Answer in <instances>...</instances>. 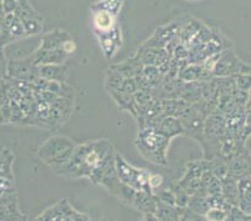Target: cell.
I'll return each mask as SVG.
<instances>
[{
	"label": "cell",
	"instance_id": "1",
	"mask_svg": "<svg viewBox=\"0 0 251 221\" xmlns=\"http://www.w3.org/2000/svg\"><path fill=\"white\" fill-rule=\"evenodd\" d=\"M115 149L108 139H98L75 147L72 158L56 170V174L69 180L88 177L95 185H102L116 196L122 181L115 169Z\"/></svg>",
	"mask_w": 251,
	"mask_h": 221
},
{
	"label": "cell",
	"instance_id": "2",
	"mask_svg": "<svg viewBox=\"0 0 251 221\" xmlns=\"http://www.w3.org/2000/svg\"><path fill=\"white\" fill-rule=\"evenodd\" d=\"M170 139L161 134L156 127H141L135 140V147L147 160L159 165H168V154Z\"/></svg>",
	"mask_w": 251,
	"mask_h": 221
},
{
	"label": "cell",
	"instance_id": "3",
	"mask_svg": "<svg viewBox=\"0 0 251 221\" xmlns=\"http://www.w3.org/2000/svg\"><path fill=\"white\" fill-rule=\"evenodd\" d=\"M76 145L64 135H54L47 139L38 149V156L43 163L56 172L72 158Z\"/></svg>",
	"mask_w": 251,
	"mask_h": 221
},
{
	"label": "cell",
	"instance_id": "4",
	"mask_svg": "<svg viewBox=\"0 0 251 221\" xmlns=\"http://www.w3.org/2000/svg\"><path fill=\"white\" fill-rule=\"evenodd\" d=\"M115 169L119 180L127 186L133 188L136 191H147L151 193L149 185L150 174L151 172L148 169H138L127 163L123 156L116 152L115 154Z\"/></svg>",
	"mask_w": 251,
	"mask_h": 221
},
{
	"label": "cell",
	"instance_id": "5",
	"mask_svg": "<svg viewBox=\"0 0 251 221\" xmlns=\"http://www.w3.org/2000/svg\"><path fill=\"white\" fill-rule=\"evenodd\" d=\"M36 220H90V216L75 210L67 199H63L36 216Z\"/></svg>",
	"mask_w": 251,
	"mask_h": 221
},
{
	"label": "cell",
	"instance_id": "6",
	"mask_svg": "<svg viewBox=\"0 0 251 221\" xmlns=\"http://www.w3.org/2000/svg\"><path fill=\"white\" fill-rule=\"evenodd\" d=\"M97 38L99 39V45L101 49L102 54L106 59H113L118 54L123 45V36L120 26L116 25L115 28L109 33L95 34Z\"/></svg>",
	"mask_w": 251,
	"mask_h": 221
},
{
	"label": "cell",
	"instance_id": "7",
	"mask_svg": "<svg viewBox=\"0 0 251 221\" xmlns=\"http://www.w3.org/2000/svg\"><path fill=\"white\" fill-rule=\"evenodd\" d=\"M69 58L63 49H55V50H47L38 48V49L29 56L31 63L34 65H49V64H56V65H61L64 61Z\"/></svg>",
	"mask_w": 251,
	"mask_h": 221
},
{
	"label": "cell",
	"instance_id": "8",
	"mask_svg": "<svg viewBox=\"0 0 251 221\" xmlns=\"http://www.w3.org/2000/svg\"><path fill=\"white\" fill-rule=\"evenodd\" d=\"M91 23L95 34L109 33L118 25L116 15L100 9H91Z\"/></svg>",
	"mask_w": 251,
	"mask_h": 221
},
{
	"label": "cell",
	"instance_id": "9",
	"mask_svg": "<svg viewBox=\"0 0 251 221\" xmlns=\"http://www.w3.org/2000/svg\"><path fill=\"white\" fill-rule=\"evenodd\" d=\"M181 28V25L177 24L176 22L171 23V24L165 25V26H161V28L157 29L155 31L154 36L151 39H149V43L147 44V47L150 48H160V47H166L171 39L175 38L179 33V29Z\"/></svg>",
	"mask_w": 251,
	"mask_h": 221
},
{
	"label": "cell",
	"instance_id": "10",
	"mask_svg": "<svg viewBox=\"0 0 251 221\" xmlns=\"http://www.w3.org/2000/svg\"><path fill=\"white\" fill-rule=\"evenodd\" d=\"M154 127H156L161 134H164L169 139L184 134V126H182L181 120L175 116L163 115L160 120H157L156 124H154Z\"/></svg>",
	"mask_w": 251,
	"mask_h": 221
},
{
	"label": "cell",
	"instance_id": "11",
	"mask_svg": "<svg viewBox=\"0 0 251 221\" xmlns=\"http://www.w3.org/2000/svg\"><path fill=\"white\" fill-rule=\"evenodd\" d=\"M72 39V35L64 29H54L52 31H49L45 35H43L40 47L42 49L47 50H55L63 49V44L67 40Z\"/></svg>",
	"mask_w": 251,
	"mask_h": 221
},
{
	"label": "cell",
	"instance_id": "12",
	"mask_svg": "<svg viewBox=\"0 0 251 221\" xmlns=\"http://www.w3.org/2000/svg\"><path fill=\"white\" fill-rule=\"evenodd\" d=\"M3 30L10 36L13 42L19 40L22 38H26V31H25L24 25L22 20L15 13H9L4 17V25Z\"/></svg>",
	"mask_w": 251,
	"mask_h": 221
},
{
	"label": "cell",
	"instance_id": "13",
	"mask_svg": "<svg viewBox=\"0 0 251 221\" xmlns=\"http://www.w3.org/2000/svg\"><path fill=\"white\" fill-rule=\"evenodd\" d=\"M156 205H157V199L155 197L154 194L147 193V191H136L131 206H134L136 210H139L143 214H147V213L155 214Z\"/></svg>",
	"mask_w": 251,
	"mask_h": 221
},
{
	"label": "cell",
	"instance_id": "14",
	"mask_svg": "<svg viewBox=\"0 0 251 221\" xmlns=\"http://www.w3.org/2000/svg\"><path fill=\"white\" fill-rule=\"evenodd\" d=\"M39 77H43L45 80H54L65 83L67 80V69L61 65L49 64V65H38Z\"/></svg>",
	"mask_w": 251,
	"mask_h": 221
},
{
	"label": "cell",
	"instance_id": "15",
	"mask_svg": "<svg viewBox=\"0 0 251 221\" xmlns=\"http://www.w3.org/2000/svg\"><path fill=\"white\" fill-rule=\"evenodd\" d=\"M210 74L202 68L201 64H191V65H186L179 70L180 80H182L184 83L205 80V77H207Z\"/></svg>",
	"mask_w": 251,
	"mask_h": 221
},
{
	"label": "cell",
	"instance_id": "16",
	"mask_svg": "<svg viewBox=\"0 0 251 221\" xmlns=\"http://www.w3.org/2000/svg\"><path fill=\"white\" fill-rule=\"evenodd\" d=\"M185 207L176 206V205H168L157 200L156 215L157 220H181L182 213H184Z\"/></svg>",
	"mask_w": 251,
	"mask_h": 221
},
{
	"label": "cell",
	"instance_id": "17",
	"mask_svg": "<svg viewBox=\"0 0 251 221\" xmlns=\"http://www.w3.org/2000/svg\"><path fill=\"white\" fill-rule=\"evenodd\" d=\"M221 193L224 197L232 206H237L239 202V190H237V180L226 175L221 179Z\"/></svg>",
	"mask_w": 251,
	"mask_h": 221
},
{
	"label": "cell",
	"instance_id": "18",
	"mask_svg": "<svg viewBox=\"0 0 251 221\" xmlns=\"http://www.w3.org/2000/svg\"><path fill=\"white\" fill-rule=\"evenodd\" d=\"M251 165L244 158H235L227 164V175L234 177L235 180H239L241 177L250 175Z\"/></svg>",
	"mask_w": 251,
	"mask_h": 221
},
{
	"label": "cell",
	"instance_id": "19",
	"mask_svg": "<svg viewBox=\"0 0 251 221\" xmlns=\"http://www.w3.org/2000/svg\"><path fill=\"white\" fill-rule=\"evenodd\" d=\"M13 163L14 154L9 149L0 151V177H8L13 180Z\"/></svg>",
	"mask_w": 251,
	"mask_h": 221
},
{
	"label": "cell",
	"instance_id": "20",
	"mask_svg": "<svg viewBox=\"0 0 251 221\" xmlns=\"http://www.w3.org/2000/svg\"><path fill=\"white\" fill-rule=\"evenodd\" d=\"M123 1L124 0H99L95 4L91 5L90 9H100V10H106L109 13H113L118 17V14L122 10Z\"/></svg>",
	"mask_w": 251,
	"mask_h": 221
},
{
	"label": "cell",
	"instance_id": "21",
	"mask_svg": "<svg viewBox=\"0 0 251 221\" xmlns=\"http://www.w3.org/2000/svg\"><path fill=\"white\" fill-rule=\"evenodd\" d=\"M207 163H209L210 172H211V174L215 177L221 180L223 177H225L227 175V164L224 163L223 160L215 158L213 160L207 161Z\"/></svg>",
	"mask_w": 251,
	"mask_h": 221
},
{
	"label": "cell",
	"instance_id": "22",
	"mask_svg": "<svg viewBox=\"0 0 251 221\" xmlns=\"http://www.w3.org/2000/svg\"><path fill=\"white\" fill-rule=\"evenodd\" d=\"M229 210L221 209V207H210L205 213L206 220H226Z\"/></svg>",
	"mask_w": 251,
	"mask_h": 221
},
{
	"label": "cell",
	"instance_id": "23",
	"mask_svg": "<svg viewBox=\"0 0 251 221\" xmlns=\"http://www.w3.org/2000/svg\"><path fill=\"white\" fill-rule=\"evenodd\" d=\"M164 184V177L163 175L160 174H150V180H149V185L150 189H151L152 194H156L160 189V186Z\"/></svg>",
	"mask_w": 251,
	"mask_h": 221
},
{
	"label": "cell",
	"instance_id": "24",
	"mask_svg": "<svg viewBox=\"0 0 251 221\" xmlns=\"http://www.w3.org/2000/svg\"><path fill=\"white\" fill-rule=\"evenodd\" d=\"M237 86H239V90L241 92H248L251 89V75L250 74H241L237 76L236 80Z\"/></svg>",
	"mask_w": 251,
	"mask_h": 221
},
{
	"label": "cell",
	"instance_id": "25",
	"mask_svg": "<svg viewBox=\"0 0 251 221\" xmlns=\"http://www.w3.org/2000/svg\"><path fill=\"white\" fill-rule=\"evenodd\" d=\"M63 50L69 56L72 55V54L75 53V50H76V44H75V42H74V40H73V38L69 39V40H67V42L64 43V44H63Z\"/></svg>",
	"mask_w": 251,
	"mask_h": 221
},
{
	"label": "cell",
	"instance_id": "26",
	"mask_svg": "<svg viewBox=\"0 0 251 221\" xmlns=\"http://www.w3.org/2000/svg\"><path fill=\"white\" fill-rule=\"evenodd\" d=\"M0 10H4V9H3V0H0Z\"/></svg>",
	"mask_w": 251,
	"mask_h": 221
},
{
	"label": "cell",
	"instance_id": "27",
	"mask_svg": "<svg viewBox=\"0 0 251 221\" xmlns=\"http://www.w3.org/2000/svg\"><path fill=\"white\" fill-rule=\"evenodd\" d=\"M188 1H199V0H188Z\"/></svg>",
	"mask_w": 251,
	"mask_h": 221
}]
</instances>
